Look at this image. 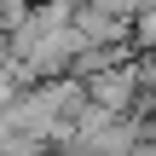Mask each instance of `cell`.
Instances as JSON below:
<instances>
[{"mask_svg":"<svg viewBox=\"0 0 156 156\" xmlns=\"http://www.w3.org/2000/svg\"><path fill=\"white\" fill-rule=\"evenodd\" d=\"M139 58H122V64H110V69H98V75H87V104H98V110H139Z\"/></svg>","mask_w":156,"mask_h":156,"instance_id":"cell-1","label":"cell"},{"mask_svg":"<svg viewBox=\"0 0 156 156\" xmlns=\"http://www.w3.org/2000/svg\"><path fill=\"white\" fill-rule=\"evenodd\" d=\"M75 29L87 46H133V17H122L98 0H75Z\"/></svg>","mask_w":156,"mask_h":156,"instance_id":"cell-2","label":"cell"},{"mask_svg":"<svg viewBox=\"0 0 156 156\" xmlns=\"http://www.w3.org/2000/svg\"><path fill=\"white\" fill-rule=\"evenodd\" d=\"M133 52H156V0L133 12Z\"/></svg>","mask_w":156,"mask_h":156,"instance_id":"cell-3","label":"cell"},{"mask_svg":"<svg viewBox=\"0 0 156 156\" xmlns=\"http://www.w3.org/2000/svg\"><path fill=\"white\" fill-rule=\"evenodd\" d=\"M139 104H156V52H139Z\"/></svg>","mask_w":156,"mask_h":156,"instance_id":"cell-4","label":"cell"},{"mask_svg":"<svg viewBox=\"0 0 156 156\" xmlns=\"http://www.w3.org/2000/svg\"><path fill=\"white\" fill-rule=\"evenodd\" d=\"M98 6H110V12H122V17H133V12H139L145 0H98Z\"/></svg>","mask_w":156,"mask_h":156,"instance_id":"cell-5","label":"cell"},{"mask_svg":"<svg viewBox=\"0 0 156 156\" xmlns=\"http://www.w3.org/2000/svg\"><path fill=\"white\" fill-rule=\"evenodd\" d=\"M145 139H156V104H151V116H145Z\"/></svg>","mask_w":156,"mask_h":156,"instance_id":"cell-6","label":"cell"}]
</instances>
